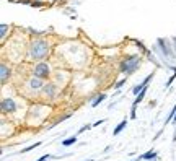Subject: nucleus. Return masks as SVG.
<instances>
[{
    "mask_svg": "<svg viewBox=\"0 0 176 161\" xmlns=\"http://www.w3.org/2000/svg\"><path fill=\"white\" fill-rule=\"evenodd\" d=\"M49 54V44L44 39H35L30 44V59L33 60H43Z\"/></svg>",
    "mask_w": 176,
    "mask_h": 161,
    "instance_id": "1",
    "label": "nucleus"
},
{
    "mask_svg": "<svg viewBox=\"0 0 176 161\" xmlns=\"http://www.w3.org/2000/svg\"><path fill=\"white\" fill-rule=\"evenodd\" d=\"M140 62H142L140 55H130L127 59H124L121 64V73H124V75H132L140 67Z\"/></svg>",
    "mask_w": 176,
    "mask_h": 161,
    "instance_id": "2",
    "label": "nucleus"
},
{
    "mask_svg": "<svg viewBox=\"0 0 176 161\" xmlns=\"http://www.w3.org/2000/svg\"><path fill=\"white\" fill-rule=\"evenodd\" d=\"M155 49L160 50L162 55L165 57V59H168V65H170V62L174 60V47H173V46H170V41H168V39L158 38V39H157Z\"/></svg>",
    "mask_w": 176,
    "mask_h": 161,
    "instance_id": "3",
    "label": "nucleus"
},
{
    "mask_svg": "<svg viewBox=\"0 0 176 161\" xmlns=\"http://www.w3.org/2000/svg\"><path fill=\"white\" fill-rule=\"evenodd\" d=\"M36 78H47L49 73H51V67L46 64V62H39V64L35 67V70H33Z\"/></svg>",
    "mask_w": 176,
    "mask_h": 161,
    "instance_id": "4",
    "label": "nucleus"
},
{
    "mask_svg": "<svg viewBox=\"0 0 176 161\" xmlns=\"http://www.w3.org/2000/svg\"><path fill=\"white\" fill-rule=\"evenodd\" d=\"M0 109H2V112H13L16 111V103L12 98H3L0 103Z\"/></svg>",
    "mask_w": 176,
    "mask_h": 161,
    "instance_id": "5",
    "label": "nucleus"
},
{
    "mask_svg": "<svg viewBox=\"0 0 176 161\" xmlns=\"http://www.w3.org/2000/svg\"><path fill=\"white\" fill-rule=\"evenodd\" d=\"M28 85H30V88H31V90H35V91L43 90V88H44V83L41 82V78H36V77H33L30 82H28Z\"/></svg>",
    "mask_w": 176,
    "mask_h": 161,
    "instance_id": "6",
    "label": "nucleus"
},
{
    "mask_svg": "<svg viewBox=\"0 0 176 161\" xmlns=\"http://www.w3.org/2000/svg\"><path fill=\"white\" fill-rule=\"evenodd\" d=\"M140 159H145V161H155V159H158V153L155 151V150H149V151H145L144 155H140L139 156Z\"/></svg>",
    "mask_w": 176,
    "mask_h": 161,
    "instance_id": "7",
    "label": "nucleus"
},
{
    "mask_svg": "<svg viewBox=\"0 0 176 161\" xmlns=\"http://www.w3.org/2000/svg\"><path fill=\"white\" fill-rule=\"evenodd\" d=\"M8 77H10V67H7L5 64H2V65H0V82L5 83Z\"/></svg>",
    "mask_w": 176,
    "mask_h": 161,
    "instance_id": "8",
    "label": "nucleus"
},
{
    "mask_svg": "<svg viewBox=\"0 0 176 161\" xmlns=\"http://www.w3.org/2000/svg\"><path fill=\"white\" fill-rule=\"evenodd\" d=\"M43 91L47 95V98H54L55 96V85L54 83H46V85H44V88H43Z\"/></svg>",
    "mask_w": 176,
    "mask_h": 161,
    "instance_id": "9",
    "label": "nucleus"
},
{
    "mask_svg": "<svg viewBox=\"0 0 176 161\" xmlns=\"http://www.w3.org/2000/svg\"><path fill=\"white\" fill-rule=\"evenodd\" d=\"M126 125H127V119H124V120H121V122H119V124L116 125V129L113 130V135H114V137H117V135L121 134V132H122L124 129H126Z\"/></svg>",
    "mask_w": 176,
    "mask_h": 161,
    "instance_id": "10",
    "label": "nucleus"
},
{
    "mask_svg": "<svg viewBox=\"0 0 176 161\" xmlns=\"http://www.w3.org/2000/svg\"><path fill=\"white\" fill-rule=\"evenodd\" d=\"M106 98H108V96H106L104 93H100L98 96H95V99L92 101V107H96V106H100L101 103H103V101L106 99Z\"/></svg>",
    "mask_w": 176,
    "mask_h": 161,
    "instance_id": "11",
    "label": "nucleus"
},
{
    "mask_svg": "<svg viewBox=\"0 0 176 161\" xmlns=\"http://www.w3.org/2000/svg\"><path fill=\"white\" fill-rule=\"evenodd\" d=\"M77 142H78L77 135H73V137H69V139L62 140V147H70V145H73V143H77Z\"/></svg>",
    "mask_w": 176,
    "mask_h": 161,
    "instance_id": "12",
    "label": "nucleus"
},
{
    "mask_svg": "<svg viewBox=\"0 0 176 161\" xmlns=\"http://www.w3.org/2000/svg\"><path fill=\"white\" fill-rule=\"evenodd\" d=\"M147 88H149V86H147ZM147 88H145L144 91H140V93H139V96H137V98H135V99H134L132 106H137L139 103H142V101H144V98H145V95H147Z\"/></svg>",
    "mask_w": 176,
    "mask_h": 161,
    "instance_id": "13",
    "label": "nucleus"
},
{
    "mask_svg": "<svg viewBox=\"0 0 176 161\" xmlns=\"http://www.w3.org/2000/svg\"><path fill=\"white\" fill-rule=\"evenodd\" d=\"M38 147H41V142H36L35 145H30V147H26V148H23V150L20 151V155H21V153H28V151L35 150V148H38Z\"/></svg>",
    "mask_w": 176,
    "mask_h": 161,
    "instance_id": "14",
    "label": "nucleus"
},
{
    "mask_svg": "<svg viewBox=\"0 0 176 161\" xmlns=\"http://www.w3.org/2000/svg\"><path fill=\"white\" fill-rule=\"evenodd\" d=\"M173 72H174V73H173L171 77H170V80L166 82V85H165V88H170V86H171V83L174 82V78H176V68H174V67H173Z\"/></svg>",
    "mask_w": 176,
    "mask_h": 161,
    "instance_id": "15",
    "label": "nucleus"
},
{
    "mask_svg": "<svg viewBox=\"0 0 176 161\" xmlns=\"http://www.w3.org/2000/svg\"><path fill=\"white\" fill-rule=\"evenodd\" d=\"M126 83H127V78H122L121 82H117V83L114 85V90H119V88H122V86L126 85Z\"/></svg>",
    "mask_w": 176,
    "mask_h": 161,
    "instance_id": "16",
    "label": "nucleus"
},
{
    "mask_svg": "<svg viewBox=\"0 0 176 161\" xmlns=\"http://www.w3.org/2000/svg\"><path fill=\"white\" fill-rule=\"evenodd\" d=\"M7 31H8V25H2V26H0V36H2V38H5Z\"/></svg>",
    "mask_w": 176,
    "mask_h": 161,
    "instance_id": "17",
    "label": "nucleus"
},
{
    "mask_svg": "<svg viewBox=\"0 0 176 161\" xmlns=\"http://www.w3.org/2000/svg\"><path fill=\"white\" fill-rule=\"evenodd\" d=\"M92 127H93V124H87V125H83V127L78 130V134H82V132H85V130H90Z\"/></svg>",
    "mask_w": 176,
    "mask_h": 161,
    "instance_id": "18",
    "label": "nucleus"
},
{
    "mask_svg": "<svg viewBox=\"0 0 176 161\" xmlns=\"http://www.w3.org/2000/svg\"><path fill=\"white\" fill-rule=\"evenodd\" d=\"M49 158H51V155H43V156L39 158V159H36V161H47Z\"/></svg>",
    "mask_w": 176,
    "mask_h": 161,
    "instance_id": "19",
    "label": "nucleus"
},
{
    "mask_svg": "<svg viewBox=\"0 0 176 161\" xmlns=\"http://www.w3.org/2000/svg\"><path fill=\"white\" fill-rule=\"evenodd\" d=\"M104 120H106V119H100V120H96V122L93 124V127H98L100 124H103V122H104Z\"/></svg>",
    "mask_w": 176,
    "mask_h": 161,
    "instance_id": "20",
    "label": "nucleus"
},
{
    "mask_svg": "<svg viewBox=\"0 0 176 161\" xmlns=\"http://www.w3.org/2000/svg\"><path fill=\"white\" fill-rule=\"evenodd\" d=\"M173 142H176V130H174V135H173Z\"/></svg>",
    "mask_w": 176,
    "mask_h": 161,
    "instance_id": "21",
    "label": "nucleus"
},
{
    "mask_svg": "<svg viewBox=\"0 0 176 161\" xmlns=\"http://www.w3.org/2000/svg\"><path fill=\"white\" fill-rule=\"evenodd\" d=\"M173 122H174V124H176V114H174V119H173Z\"/></svg>",
    "mask_w": 176,
    "mask_h": 161,
    "instance_id": "22",
    "label": "nucleus"
},
{
    "mask_svg": "<svg viewBox=\"0 0 176 161\" xmlns=\"http://www.w3.org/2000/svg\"><path fill=\"white\" fill-rule=\"evenodd\" d=\"M130 161H140V158H137V159H130Z\"/></svg>",
    "mask_w": 176,
    "mask_h": 161,
    "instance_id": "23",
    "label": "nucleus"
},
{
    "mask_svg": "<svg viewBox=\"0 0 176 161\" xmlns=\"http://www.w3.org/2000/svg\"><path fill=\"white\" fill-rule=\"evenodd\" d=\"M87 161H93V159H87Z\"/></svg>",
    "mask_w": 176,
    "mask_h": 161,
    "instance_id": "24",
    "label": "nucleus"
}]
</instances>
